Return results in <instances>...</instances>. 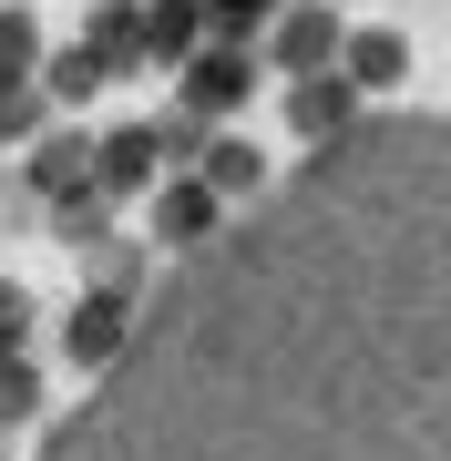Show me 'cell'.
Segmentation results:
<instances>
[{
	"label": "cell",
	"instance_id": "obj_1",
	"mask_svg": "<svg viewBox=\"0 0 451 461\" xmlns=\"http://www.w3.org/2000/svg\"><path fill=\"white\" fill-rule=\"evenodd\" d=\"M62 461H441L431 236L369 277L329 215L267 226L154 329Z\"/></svg>",
	"mask_w": 451,
	"mask_h": 461
},
{
	"label": "cell",
	"instance_id": "obj_2",
	"mask_svg": "<svg viewBox=\"0 0 451 461\" xmlns=\"http://www.w3.org/2000/svg\"><path fill=\"white\" fill-rule=\"evenodd\" d=\"M216 11H226V21H247V11H257V0H216Z\"/></svg>",
	"mask_w": 451,
	"mask_h": 461
}]
</instances>
